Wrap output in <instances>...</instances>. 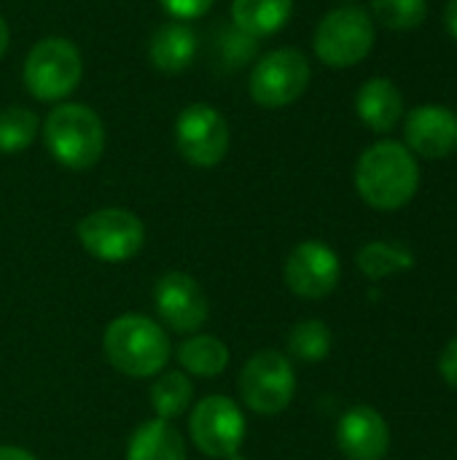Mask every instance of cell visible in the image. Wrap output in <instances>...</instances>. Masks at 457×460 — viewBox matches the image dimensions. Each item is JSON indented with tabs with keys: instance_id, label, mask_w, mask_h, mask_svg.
<instances>
[{
	"instance_id": "obj_1",
	"label": "cell",
	"mask_w": 457,
	"mask_h": 460,
	"mask_svg": "<svg viewBox=\"0 0 457 460\" xmlns=\"http://www.w3.org/2000/svg\"><path fill=\"white\" fill-rule=\"evenodd\" d=\"M356 189L374 210H399L409 205L420 189L415 154L396 140L369 146L356 164Z\"/></svg>"
},
{
	"instance_id": "obj_2",
	"label": "cell",
	"mask_w": 457,
	"mask_h": 460,
	"mask_svg": "<svg viewBox=\"0 0 457 460\" xmlns=\"http://www.w3.org/2000/svg\"><path fill=\"white\" fill-rule=\"evenodd\" d=\"M102 350L116 372L137 380L164 372L172 356L167 332L145 315H121L108 323Z\"/></svg>"
},
{
	"instance_id": "obj_3",
	"label": "cell",
	"mask_w": 457,
	"mask_h": 460,
	"mask_svg": "<svg viewBox=\"0 0 457 460\" xmlns=\"http://www.w3.org/2000/svg\"><path fill=\"white\" fill-rule=\"evenodd\" d=\"M43 143L62 167L81 172L100 162L105 148V127L89 105L62 102L54 105L43 121Z\"/></svg>"
},
{
	"instance_id": "obj_4",
	"label": "cell",
	"mask_w": 457,
	"mask_h": 460,
	"mask_svg": "<svg viewBox=\"0 0 457 460\" xmlns=\"http://www.w3.org/2000/svg\"><path fill=\"white\" fill-rule=\"evenodd\" d=\"M83 62L73 40L51 35L38 40L24 59V86L40 102H59L81 84Z\"/></svg>"
},
{
	"instance_id": "obj_5",
	"label": "cell",
	"mask_w": 457,
	"mask_h": 460,
	"mask_svg": "<svg viewBox=\"0 0 457 460\" xmlns=\"http://www.w3.org/2000/svg\"><path fill=\"white\" fill-rule=\"evenodd\" d=\"M315 54L329 67H353L374 46V19L358 5L329 11L315 30Z\"/></svg>"
},
{
	"instance_id": "obj_6",
	"label": "cell",
	"mask_w": 457,
	"mask_h": 460,
	"mask_svg": "<svg viewBox=\"0 0 457 460\" xmlns=\"http://www.w3.org/2000/svg\"><path fill=\"white\" fill-rule=\"evenodd\" d=\"M237 391L253 412L280 415L296 394V375L288 356L277 350L253 353L237 377Z\"/></svg>"
},
{
	"instance_id": "obj_7",
	"label": "cell",
	"mask_w": 457,
	"mask_h": 460,
	"mask_svg": "<svg viewBox=\"0 0 457 460\" xmlns=\"http://www.w3.org/2000/svg\"><path fill=\"white\" fill-rule=\"evenodd\" d=\"M78 243L100 261H127L140 253L145 243L143 221L124 208H102L78 221Z\"/></svg>"
},
{
	"instance_id": "obj_8",
	"label": "cell",
	"mask_w": 457,
	"mask_h": 460,
	"mask_svg": "<svg viewBox=\"0 0 457 460\" xmlns=\"http://www.w3.org/2000/svg\"><path fill=\"white\" fill-rule=\"evenodd\" d=\"M310 84V62L299 49H275L264 54L250 73V97L256 105L277 111L294 105Z\"/></svg>"
},
{
	"instance_id": "obj_9",
	"label": "cell",
	"mask_w": 457,
	"mask_h": 460,
	"mask_svg": "<svg viewBox=\"0 0 457 460\" xmlns=\"http://www.w3.org/2000/svg\"><path fill=\"white\" fill-rule=\"evenodd\" d=\"M189 434L207 458H232L245 439V415L229 396H207L191 410Z\"/></svg>"
},
{
	"instance_id": "obj_10",
	"label": "cell",
	"mask_w": 457,
	"mask_h": 460,
	"mask_svg": "<svg viewBox=\"0 0 457 460\" xmlns=\"http://www.w3.org/2000/svg\"><path fill=\"white\" fill-rule=\"evenodd\" d=\"M175 146L194 167H215L229 151L226 119L207 102L186 105L175 121Z\"/></svg>"
},
{
	"instance_id": "obj_11",
	"label": "cell",
	"mask_w": 457,
	"mask_h": 460,
	"mask_svg": "<svg viewBox=\"0 0 457 460\" xmlns=\"http://www.w3.org/2000/svg\"><path fill=\"white\" fill-rule=\"evenodd\" d=\"M154 307L159 318L178 334H194L210 315L202 286L186 272H167L154 286Z\"/></svg>"
},
{
	"instance_id": "obj_12",
	"label": "cell",
	"mask_w": 457,
	"mask_h": 460,
	"mask_svg": "<svg viewBox=\"0 0 457 460\" xmlns=\"http://www.w3.org/2000/svg\"><path fill=\"white\" fill-rule=\"evenodd\" d=\"M286 283L302 299L329 296L342 275L339 256L321 240L299 243L286 259Z\"/></svg>"
},
{
	"instance_id": "obj_13",
	"label": "cell",
	"mask_w": 457,
	"mask_h": 460,
	"mask_svg": "<svg viewBox=\"0 0 457 460\" xmlns=\"http://www.w3.org/2000/svg\"><path fill=\"white\" fill-rule=\"evenodd\" d=\"M407 148L423 159H444L457 151V113L444 105H420L404 124Z\"/></svg>"
},
{
	"instance_id": "obj_14",
	"label": "cell",
	"mask_w": 457,
	"mask_h": 460,
	"mask_svg": "<svg viewBox=\"0 0 457 460\" xmlns=\"http://www.w3.org/2000/svg\"><path fill=\"white\" fill-rule=\"evenodd\" d=\"M337 445L347 460H382L391 447V429L374 407H353L337 426Z\"/></svg>"
},
{
	"instance_id": "obj_15",
	"label": "cell",
	"mask_w": 457,
	"mask_h": 460,
	"mask_svg": "<svg viewBox=\"0 0 457 460\" xmlns=\"http://www.w3.org/2000/svg\"><path fill=\"white\" fill-rule=\"evenodd\" d=\"M361 121L374 132H393L404 116L401 89L391 78H369L356 94Z\"/></svg>"
},
{
	"instance_id": "obj_16",
	"label": "cell",
	"mask_w": 457,
	"mask_h": 460,
	"mask_svg": "<svg viewBox=\"0 0 457 460\" xmlns=\"http://www.w3.org/2000/svg\"><path fill=\"white\" fill-rule=\"evenodd\" d=\"M197 54V35L186 22H167L151 35L148 57L162 73H180L191 65Z\"/></svg>"
},
{
	"instance_id": "obj_17",
	"label": "cell",
	"mask_w": 457,
	"mask_h": 460,
	"mask_svg": "<svg viewBox=\"0 0 457 460\" xmlns=\"http://www.w3.org/2000/svg\"><path fill=\"white\" fill-rule=\"evenodd\" d=\"M127 460H186V445L170 420L154 418L129 437Z\"/></svg>"
},
{
	"instance_id": "obj_18",
	"label": "cell",
	"mask_w": 457,
	"mask_h": 460,
	"mask_svg": "<svg viewBox=\"0 0 457 460\" xmlns=\"http://www.w3.org/2000/svg\"><path fill=\"white\" fill-rule=\"evenodd\" d=\"M294 0H232V24L250 38H269L291 19Z\"/></svg>"
},
{
	"instance_id": "obj_19",
	"label": "cell",
	"mask_w": 457,
	"mask_h": 460,
	"mask_svg": "<svg viewBox=\"0 0 457 460\" xmlns=\"http://www.w3.org/2000/svg\"><path fill=\"white\" fill-rule=\"evenodd\" d=\"M178 361L189 375L218 377L229 367V348L210 334H194L178 348Z\"/></svg>"
},
{
	"instance_id": "obj_20",
	"label": "cell",
	"mask_w": 457,
	"mask_h": 460,
	"mask_svg": "<svg viewBox=\"0 0 457 460\" xmlns=\"http://www.w3.org/2000/svg\"><path fill=\"white\" fill-rule=\"evenodd\" d=\"M358 270L369 278V280H382L388 275H396V272H407L415 267V253L404 245H396V243H366L358 256Z\"/></svg>"
},
{
	"instance_id": "obj_21",
	"label": "cell",
	"mask_w": 457,
	"mask_h": 460,
	"mask_svg": "<svg viewBox=\"0 0 457 460\" xmlns=\"http://www.w3.org/2000/svg\"><path fill=\"white\" fill-rule=\"evenodd\" d=\"M194 388L183 372H164L151 385V407L162 420L180 418L191 404Z\"/></svg>"
},
{
	"instance_id": "obj_22",
	"label": "cell",
	"mask_w": 457,
	"mask_h": 460,
	"mask_svg": "<svg viewBox=\"0 0 457 460\" xmlns=\"http://www.w3.org/2000/svg\"><path fill=\"white\" fill-rule=\"evenodd\" d=\"M38 116L30 108L11 105L0 111V154H19L32 146L38 135Z\"/></svg>"
},
{
	"instance_id": "obj_23",
	"label": "cell",
	"mask_w": 457,
	"mask_h": 460,
	"mask_svg": "<svg viewBox=\"0 0 457 460\" xmlns=\"http://www.w3.org/2000/svg\"><path fill=\"white\" fill-rule=\"evenodd\" d=\"M288 350L294 353V358L307 361V364H318L331 353V332L323 321H302L291 329L288 334Z\"/></svg>"
},
{
	"instance_id": "obj_24",
	"label": "cell",
	"mask_w": 457,
	"mask_h": 460,
	"mask_svg": "<svg viewBox=\"0 0 457 460\" xmlns=\"http://www.w3.org/2000/svg\"><path fill=\"white\" fill-rule=\"evenodd\" d=\"M426 0H372V19L388 30H415L426 22Z\"/></svg>"
},
{
	"instance_id": "obj_25",
	"label": "cell",
	"mask_w": 457,
	"mask_h": 460,
	"mask_svg": "<svg viewBox=\"0 0 457 460\" xmlns=\"http://www.w3.org/2000/svg\"><path fill=\"white\" fill-rule=\"evenodd\" d=\"M218 49H221V57L229 67H242L245 62H250L256 57V38L245 35L242 30H237L232 24L224 30Z\"/></svg>"
},
{
	"instance_id": "obj_26",
	"label": "cell",
	"mask_w": 457,
	"mask_h": 460,
	"mask_svg": "<svg viewBox=\"0 0 457 460\" xmlns=\"http://www.w3.org/2000/svg\"><path fill=\"white\" fill-rule=\"evenodd\" d=\"M159 3L175 22H189V19L205 16L213 5V0H159Z\"/></svg>"
},
{
	"instance_id": "obj_27",
	"label": "cell",
	"mask_w": 457,
	"mask_h": 460,
	"mask_svg": "<svg viewBox=\"0 0 457 460\" xmlns=\"http://www.w3.org/2000/svg\"><path fill=\"white\" fill-rule=\"evenodd\" d=\"M439 372H442V377L453 388H457V337L450 340V345L442 350V356H439Z\"/></svg>"
},
{
	"instance_id": "obj_28",
	"label": "cell",
	"mask_w": 457,
	"mask_h": 460,
	"mask_svg": "<svg viewBox=\"0 0 457 460\" xmlns=\"http://www.w3.org/2000/svg\"><path fill=\"white\" fill-rule=\"evenodd\" d=\"M444 24H447V32L457 40V0H450L444 5Z\"/></svg>"
},
{
	"instance_id": "obj_29",
	"label": "cell",
	"mask_w": 457,
	"mask_h": 460,
	"mask_svg": "<svg viewBox=\"0 0 457 460\" xmlns=\"http://www.w3.org/2000/svg\"><path fill=\"white\" fill-rule=\"evenodd\" d=\"M0 460H38L32 453L22 447H0Z\"/></svg>"
},
{
	"instance_id": "obj_30",
	"label": "cell",
	"mask_w": 457,
	"mask_h": 460,
	"mask_svg": "<svg viewBox=\"0 0 457 460\" xmlns=\"http://www.w3.org/2000/svg\"><path fill=\"white\" fill-rule=\"evenodd\" d=\"M5 49H8V24H5V19L0 13V57L5 54Z\"/></svg>"
},
{
	"instance_id": "obj_31",
	"label": "cell",
	"mask_w": 457,
	"mask_h": 460,
	"mask_svg": "<svg viewBox=\"0 0 457 460\" xmlns=\"http://www.w3.org/2000/svg\"><path fill=\"white\" fill-rule=\"evenodd\" d=\"M226 460H242L240 456H232V458H226Z\"/></svg>"
}]
</instances>
